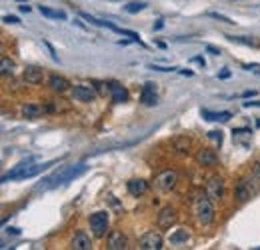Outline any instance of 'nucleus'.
Listing matches in <instances>:
<instances>
[{"instance_id":"f257e3e1","label":"nucleus","mask_w":260,"mask_h":250,"mask_svg":"<svg viewBox=\"0 0 260 250\" xmlns=\"http://www.w3.org/2000/svg\"><path fill=\"white\" fill-rule=\"evenodd\" d=\"M84 170H86V164H68V166H60L52 176L44 178L42 184L36 186V190H42V188H56L58 184H66V182L74 180L76 176H80Z\"/></svg>"},{"instance_id":"f03ea898","label":"nucleus","mask_w":260,"mask_h":250,"mask_svg":"<svg viewBox=\"0 0 260 250\" xmlns=\"http://www.w3.org/2000/svg\"><path fill=\"white\" fill-rule=\"evenodd\" d=\"M192 208H194L198 224H202V226L212 224V220H214V206H212V198L206 194V190L196 194L194 200H192Z\"/></svg>"},{"instance_id":"7ed1b4c3","label":"nucleus","mask_w":260,"mask_h":250,"mask_svg":"<svg viewBox=\"0 0 260 250\" xmlns=\"http://www.w3.org/2000/svg\"><path fill=\"white\" fill-rule=\"evenodd\" d=\"M176 182H178V174L174 170H162V172H158L154 176L152 186L156 190H160V192H170L172 188L176 186Z\"/></svg>"},{"instance_id":"20e7f679","label":"nucleus","mask_w":260,"mask_h":250,"mask_svg":"<svg viewBox=\"0 0 260 250\" xmlns=\"http://www.w3.org/2000/svg\"><path fill=\"white\" fill-rule=\"evenodd\" d=\"M88 224H90V230H92V234L96 238L106 236V232H108V212H94V214H90Z\"/></svg>"},{"instance_id":"39448f33","label":"nucleus","mask_w":260,"mask_h":250,"mask_svg":"<svg viewBox=\"0 0 260 250\" xmlns=\"http://www.w3.org/2000/svg\"><path fill=\"white\" fill-rule=\"evenodd\" d=\"M176 220H178V210H176L174 206L166 204V206H162V208L158 210V216H156V224H158V228L168 230L170 226H174V224H176Z\"/></svg>"},{"instance_id":"423d86ee","label":"nucleus","mask_w":260,"mask_h":250,"mask_svg":"<svg viewBox=\"0 0 260 250\" xmlns=\"http://www.w3.org/2000/svg\"><path fill=\"white\" fill-rule=\"evenodd\" d=\"M162 244H164L162 234H160V232H154V230L144 232V234L140 236V240H138V248H142V250H160Z\"/></svg>"},{"instance_id":"0eeeda50","label":"nucleus","mask_w":260,"mask_h":250,"mask_svg":"<svg viewBox=\"0 0 260 250\" xmlns=\"http://www.w3.org/2000/svg\"><path fill=\"white\" fill-rule=\"evenodd\" d=\"M96 94L98 92L94 86H86V84H74L70 88V96L78 102H94Z\"/></svg>"},{"instance_id":"6e6552de","label":"nucleus","mask_w":260,"mask_h":250,"mask_svg":"<svg viewBox=\"0 0 260 250\" xmlns=\"http://www.w3.org/2000/svg\"><path fill=\"white\" fill-rule=\"evenodd\" d=\"M206 194H208L214 202L222 200V198H224V180H222L220 176H210L208 182H206Z\"/></svg>"},{"instance_id":"1a4fd4ad","label":"nucleus","mask_w":260,"mask_h":250,"mask_svg":"<svg viewBox=\"0 0 260 250\" xmlns=\"http://www.w3.org/2000/svg\"><path fill=\"white\" fill-rule=\"evenodd\" d=\"M252 180H254V174H252V178H250V176H244V178L238 182V186H236V198H238L240 202H246L250 196H254V194L258 192V188L250 186Z\"/></svg>"},{"instance_id":"9d476101","label":"nucleus","mask_w":260,"mask_h":250,"mask_svg":"<svg viewBox=\"0 0 260 250\" xmlns=\"http://www.w3.org/2000/svg\"><path fill=\"white\" fill-rule=\"evenodd\" d=\"M194 160H196V164H198V166H202V168H212V166H216V164H218V157H216V152H214V150H210V148H202V150H198Z\"/></svg>"},{"instance_id":"9b49d317","label":"nucleus","mask_w":260,"mask_h":250,"mask_svg":"<svg viewBox=\"0 0 260 250\" xmlns=\"http://www.w3.org/2000/svg\"><path fill=\"white\" fill-rule=\"evenodd\" d=\"M106 244H108V248L110 250H124L126 248V244H128V238H126L124 232H120V230H112V232H108Z\"/></svg>"},{"instance_id":"f8f14e48","label":"nucleus","mask_w":260,"mask_h":250,"mask_svg":"<svg viewBox=\"0 0 260 250\" xmlns=\"http://www.w3.org/2000/svg\"><path fill=\"white\" fill-rule=\"evenodd\" d=\"M140 102L144 106H154L158 104V96H156V84L154 82H146L142 92H140Z\"/></svg>"},{"instance_id":"ddd939ff","label":"nucleus","mask_w":260,"mask_h":250,"mask_svg":"<svg viewBox=\"0 0 260 250\" xmlns=\"http://www.w3.org/2000/svg\"><path fill=\"white\" fill-rule=\"evenodd\" d=\"M22 76H24V80L28 84H40L44 80V70L38 68V66H26L24 72H22Z\"/></svg>"},{"instance_id":"4468645a","label":"nucleus","mask_w":260,"mask_h":250,"mask_svg":"<svg viewBox=\"0 0 260 250\" xmlns=\"http://www.w3.org/2000/svg\"><path fill=\"white\" fill-rule=\"evenodd\" d=\"M72 248L74 250H90L92 248V240L84 230H78L72 238Z\"/></svg>"},{"instance_id":"2eb2a0df","label":"nucleus","mask_w":260,"mask_h":250,"mask_svg":"<svg viewBox=\"0 0 260 250\" xmlns=\"http://www.w3.org/2000/svg\"><path fill=\"white\" fill-rule=\"evenodd\" d=\"M48 86H50V90L52 92H58V94H62V92H66L72 84L66 80L64 76H58V74H52L50 78H48Z\"/></svg>"},{"instance_id":"dca6fc26","label":"nucleus","mask_w":260,"mask_h":250,"mask_svg":"<svg viewBox=\"0 0 260 250\" xmlns=\"http://www.w3.org/2000/svg\"><path fill=\"white\" fill-rule=\"evenodd\" d=\"M20 112H22V116H24V118H30V120H34V118L44 116V114L48 112V108H44V106H40V104H24Z\"/></svg>"},{"instance_id":"f3484780","label":"nucleus","mask_w":260,"mask_h":250,"mask_svg":"<svg viewBox=\"0 0 260 250\" xmlns=\"http://www.w3.org/2000/svg\"><path fill=\"white\" fill-rule=\"evenodd\" d=\"M110 96H112V102H116V104H122V102H126L128 100V90L122 86V84H118V82H110Z\"/></svg>"},{"instance_id":"a211bd4d","label":"nucleus","mask_w":260,"mask_h":250,"mask_svg":"<svg viewBox=\"0 0 260 250\" xmlns=\"http://www.w3.org/2000/svg\"><path fill=\"white\" fill-rule=\"evenodd\" d=\"M126 188H128V192L132 194V196H142V194H146V190H148V182L146 180H142V178H132V180H128V184H126Z\"/></svg>"},{"instance_id":"6ab92c4d","label":"nucleus","mask_w":260,"mask_h":250,"mask_svg":"<svg viewBox=\"0 0 260 250\" xmlns=\"http://www.w3.org/2000/svg\"><path fill=\"white\" fill-rule=\"evenodd\" d=\"M172 144H174V150H178L180 154H188L190 152V146H192V140L186 138V136H176L172 140Z\"/></svg>"},{"instance_id":"aec40b11","label":"nucleus","mask_w":260,"mask_h":250,"mask_svg":"<svg viewBox=\"0 0 260 250\" xmlns=\"http://www.w3.org/2000/svg\"><path fill=\"white\" fill-rule=\"evenodd\" d=\"M200 114H202L206 120H210V122H218V120H220V122H226V120L232 118V112H226V110H224V112H210V110H202Z\"/></svg>"},{"instance_id":"412c9836","label":"nucleus","mask_w":260,"mask_h":250,"mask_svg":"<svg viewBox=\"0 0 260 250\" xmlns=\"http://www.w3.org/2000/svg\"><path fill=\"white\" fill-rule=\"evenodd\" d=\"M190 240V234L186 228H178L174 234H170V242L172 244H182V242H188Z\"/></svg>"},{"instance_id":"4be33fe9","label":"nucleus","mask_w":260,"mask_h":250,"mask_svg":"<svg viewBox=\"0 0 260 250\" xmlns=\"http://www.w3.org/2000/svg\"><path fill=\"white\" fill-rule=\"evenodd\" d=\"M40 14L46 16V18H52V20H66V14L64 12H58V10H50L48 6H38Z\"/></svg>"},{"instance_id":"5701e85b","label":"nucleus","mask_w":260,"mask_h":250,"mask_svg":"<svg viewBox=\"0 0 260 250\" xmlns=\"http://www.w3.org/2000/svg\"><path fill=\"white\" fill-rule=\"evenodd\" d=\"M0 74L2 76H12L14 74V63L6 56H2V64H0Z\"/></svg>"},{"instance_id":"b1692460","label":"nucleus","mask_w":260,"mask_h":250,"mask_svg":"<svg viewBox=\"0 0 260 250\" xmlns=\"http://www.w3.org/2000/svg\"><path fill=\"white\" fill-rule=\"evenodd\" d=\"M146 6H148L146 2H130V4H126V6H124V10H126L128 14H136V12L144 10Z\"/></svg>"},{"instance_id":"393cba45","label":"nucleus","mask_w":260,"mask_h":250,"mask_svg":"<svg viewBox=\"0 0 260 250\" xmlns=\"http://www.w3.org/2000/svg\"><path fill=\"white\" fill-rule=\"evenodd\" d=\"M94 88H96L98 96L106 98V94H110V82H94Z\"/></svg>"},{"instance_id":"a878e982","label":"nucleus","mask_w":260,"mask_h":250,"mask_svg":"<svg viewBox=\"0 0 260 250\" xmlns=\"http://www.w3.org/2000/svg\"><path fill=\"white\" fill-rule=\"evenodd\" d=\"M228 40L232 42H238V44H246V46H254V40L252 38H246V36H226Z\"/></svg>"},{"instance_id":"bb28decb","label":"nucleus","mask_w":260,"mask_h":250,"mask_svg":"<svg viewBox=\"0 0 260 250\" xmlns=\"http://www.w3.org/2000/svg\"><path fill=\"white\" fill-rule=\"evenodd\" d=\"M208 16H210V18H216V20H220V22H224V24H236L232 18H228L224 14H218V12H208Z\"/></svg>"},{"instance_id":"cd10ccee","label":"nucleus","mask_w":260,"mask_h":250,"mask_svg":"<svg viewBox=\"0 0 260 250\" xmlns=\"http://www.w3.org/2000/svg\"><path fill=\"white\" fill-rule=\"evenodd\" d=\"M80 16H82L84 20H88L90 24H96V26H106V22H104V20H98V18L90 16V14H86V12H80Z\"/></svg>"},{"instance_id":"c85d7f7f","label":"nucleus","mask_w":260,"mask_h":250,"mask_svg":"<svg viewBox=\"0 0 260 250\" xmlns=\"http://www.w3.org/2000/svg\"><path fill=\"white\" fill-rule=\"evenodd\" d=\"M208 138H212L214 142H218V146L222 144V132H220V130H210V132H208Z\"/></svg>"},{"instance_id":"c756f323","label":"nucleus","mask_w":260,"mask_h":250,"mask_svg":"<svg viewBox=\"0 0 260 250\" xmlns=\"http://www.w3.org/2000/svg\"><path fill=\"white\" fill-rule=\"evenodd\" d=\"M148 68H150V70H158V72H172V70H176V68H172V66H170V68H164V66H156V64H150Z\"/></svg>"},{"instance_id":"7c9ffc66","label":"nucleus","mask_w":260,"mask_h":250,"mask_svg":"<svg viewBox=\"0 0 260 250\" xmlns=\"http://www.w3.org/2000/svg\"><path fill=\"white\" fill-rule=\"evenodd\" d=\"M244 108H260V100H250V102H242Z\"/></svg>"},{"instance_id":"2f4dec72","label":"nucleus","mask_w":260,"mask_h":250,"mask_svg":"<svg viewBox=\"0 0 260 250\" xmlns=\"http://www.w3.org/2000/svg\"><path fill=\"white\" fill-rule=\"evenodd\" d=\"M252 174L260 180V160H256V162L252 164Z\"/></svg>"},{"instance_id":"473e14b6","label":"nucleus","mask_w":260,"mask_h":250,"mask_svg":"<svg viewBox=\"0 0 260 250\" xmlns=\"http://www.w3.org/2000/svg\"><path fill=\"white\" fill-rule=\"evenodd\" d=\"M4 22H8V24H20V20H18L16 16H10V14L4 16Z\"/></svg>"},{"instance_id":"72a5a7b5","label":"nucleus","mask_w":260,"mask_h":250,"mask_svg":"<svg viewBox=\"0 0 260 250\" xmlns=\"http://www.w3.org/2000/svg\"><path fill=\"white\" fill-rule=\"evenodd\" d=\"M244 68H246V70H252V72H256V74H260V64H244Z\"/></svg>"},{"instance_id":"f704fd0d","label":"nucleus","mask_w":260,"mask_h":250,"mask_svg":"<svg viewBox=\"0 0 260 250\" xmlns=\"http://www.w3.org/2000/svg\"><path fill=\"white\" fill-rule=\"evenodd\" d=\"M206 50H208L210 54H214V56H220V48H216V46H210V44H208Z\"/></svg>"},{"instance_id":"c9c22d12","label":"nucleus","mask_w":260,"mask_h":250,"mask_svg":"<svg viewBox=\"0 0 260 250\" xmlns=\"http://www.w3.org/2000/svg\"><path fill=\"white\" fill-rule=\"evenodd\" d=\"M192 63H196V64H200V66H204V58H202V56H194V58H192Z\"/></svg>"},{"instance_id":"e433bc0d","label":"nucleus","mask_w":260,"mask_h":250,"mask_svg":"<svg viewBox=\"0 0 260 250\" xmlns=\"http://www.w3.org/2000/svg\"><path fill=\"white\" fill-rule=\"evenodd\" d=\"M254 90H246V92H242V98H250V96H254Z\"/></svg>"},{"instance_id":"4c0bfd02","label":"nucleus","mask_w":260,"mask_h":250,"mask_svg":"<svg viewBox=\"0 0 260 250\" xmlns=\"http://www.w3.org/2000/svg\"><path fill=\"white\" fill-rule=\"evenodd\" d=\"M218 76H220V78H228V76H230V72H228V68H224V70H222V72H220Z\"/></svg>"},{"instance_id":"58836bf2","label":"nucleus","mask_w":260,"mask_h":250,"mask_svg":"<svg viewBox=\"0 0 260 250\" xmlns=\"http://www.w3.org/2000/svg\"><path fill=\"white\" fill-rule=\"evenodd\" d=\"M20 8V12H30V6H26V4H22V6H18Z\"/></svg>"},{"instance_id":"ea45409f","label":"nucleus","mask_w":260,"mask_h":250,"mask_svg":"<svg viewBox=\"0 0 260 250\" xmlns=\"http://www.w3.org/2000/svg\"><path fill=\"white\" fill-rule=\"evenodd\" d=\"M164 26V22L162 20H158V22H156V24H154V28H156V30H160V28H162Z\"/></svg>"},{"instance_id":"a19ab883","label":"nucleus","mask_w":260,"mask_h":250,"mask_svg":"<svg viewBox=\"0 0 260 250\" xmlns=\"http://www.w3.org/2000/svg\"><path fill=\"white\" fill-rule=\"evenodd\" d=\"M180 74H186V76H192L194 72H192V70H180Z\"/></svg>"},{"instance_id":"79ce46f5","label":"nucleus","mask_w":260,"mask_h":250,"mask_svg":"<svg viewBox=\"0 0 260 250\" xmlns=\"http://www.w3.org/2000/svg\"><path fill=\"white\" fill-rule=\"evenodd\" d=\"M20 2H24V0H20Z\"/></svg>"}]
</instances>
